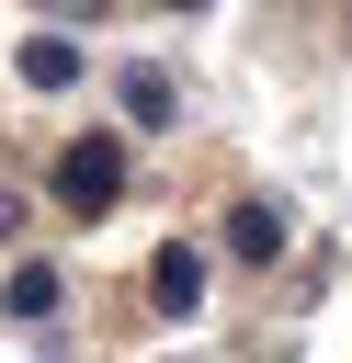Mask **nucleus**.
I'll return each instance as SVG.
<instances>
[{
    "mask_svg": "<svg viewBox=\"0 0 352 363\" xmlns=\"http://www.w3.org/2000/svg\"><path fill=\"white\" fill-rule=\"evenodd\" d=\"M159 11H204V0H159Z\"/></svg>",
    "mask_w": 352,
    "mask_h": 363,
    "instance_id": "8",
    "label": "nucleus"
},
{
    "mask_svg": "<svg viewBox=\"0 0 352 363\" xmlns=\"http://www.w3.org/2000/svg\"><path fill=\"white\" fill-rule=\"evenodd\" d=\"M23 79H34V91H68V79H79V45H68V34H34V45H23Z\"/></svg>",
    "mask_w": 352,
    "mask_h": 363,
    "instance_id": "4",
    "label": "nucleus"
},
{
    "mask_svg": "<svg viewBox=\"0 0 352 363\" xmlns=\"http://www.w3.org/2000/svg\"><path fill=\"white\" fill-rule=\"evenodd\" d=\"M148 306H159V318H193V306H204V250H193V238H170V250L148 261Z\"/></svg>",
    "mask_w": 352,
    "mask_h": 363,
    "instance_id": "2",
    "label": "nucleus"
},
{
    "mask_svg": "<svg viewBox=\"0 0 352 363\" xmlns=\"http://www.w3.org/2000/svg\"><path fill=\"white\" fill-rule=\"evenodd\" d=\"M125 113H136V125H170V113H182L170 68H136V79H125Z\"/></svg>",
    "mask_w": 352,
    "mask_h": 363,
    "instance_id": "6",
    "label": "nucleus"
},
{
    "mask_svg": "<svg viewBox=\"0 0 352 363\" xmlns=\"http://www.w3.org/2000/svg\"><path fill=\"white\" fill-rule=\"evenodd\" d=\"M0 318H57V272L45 261H11L0 272Z\"/></svg>",
    "mask_w": 352,
    "mask_h": 363,
    "instance_id": "3",
    "label": "nucleus"
},
{
    "mask_svg": "<svg viewBox=\"0 0 352 363\" xmlns=\"http://www.w3.org/2000/svg\"><path fill=\"white\" fill-rule=\"evenodd\" d=\"M57 204H68V216H114V204H125V136H79V147L57 159Z\"/></svg>",
    "mask_w": 352,
    "mask_h": 363,
    "instance_id": "1",
    "label": "nucleus"
},
{
    "mask_svg": "<svg viewBox=\"0 0 352 363\" xmlns=\"http://www.w3.org/2000/svg\"><path fill=\"white\" fill-rule=\"evenodd\" d=\"M227 250H238V261H273V250H284V216H273V204H238V216H227Z\"/></svg>",
    "mask_w": 352,
    "mask_h": 363,
    "instance_id": "5",
    "label": "nucleus"
},
{
    "mask_svg": "<svg viewBox=\"0 0 352 363\" xmlns=\"http://www.w3.org/2000/svg\"><path fill=\"white\" fill-rule=\"evenodd\" d=\"M45 11H68V23H91V11H114V0H45Z\"/></svg>",
    "mask_w": 352,
    "mask_h": 363,
    "instance_id": "7",
    "label": "nucleus"
}]
</instances>
